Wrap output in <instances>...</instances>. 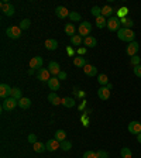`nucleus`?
Returning <instances> with one entry per match:
<instances>
[{"mask_svg": "<svg viewBox=\"0 0 141 158\" xmlns=\"http://www.w3.org/2000/svg\"><path fill=\"white\" fill-rule=\"evenodd\" d=\"M117 38L122 40V41H126V43H133L135 38V33L130 28H120L117 31Z\"/></svg>", "mask_w": 141, "mask_h": 158, "instance_id": "nucleus-1", "label": "nucleus"}, {"mask_svg": "<svg viewBox=\"0 0 141 158\" xmlns=\"http://www.w3.org/2000/svg\"><path fill=\"white\" fill-rule=\"evenodd\" d=\"M90 31H92V24L89 23V21H83V23L79 24L78 27V34L81 37H89V34H90Z\"/></svg>", "mask_w": 141, "mask_h": 158, "instance_id": "nucleus-2", "label": "nucleus"}, {"mask_svg": "<svg viewBox=\"0 0 141 158\" xmlns=\"http://www.w3.org/2000/svg\"><path fill=\"white\" fill-rule=\"evenodd\" d=\"M6 34H7V37L11 40H19L20 37H21V28L17 26H10L9 28L6 30Z\"/></svg>", "mask_w": 141, "mask_h": 158, "instance_id": "nucleus-3", "label": "nucleus"}, {"mask_svg": "<svg viewBox=\"0 0 141 158\" xmlns=\"http://www.w3.org/2000/svg\"><path fill=\"white\" fill-rule=\"evenodd\" d=\"M19 105V100H16L14 98H7L3 100V105H2V109L3 110H7V112H10V110H13V109H16V106Z\"/></svg>", "mask_w": 141, "mask_h": 158, "instance_id": "nucleus-4", "label": "nucleus"}, {"mask_svg": "<svg viewBox=\"0 0 141 158\" xmlns=\"http://www.w3.org/2000/svg\"><path fill=\"white\" fill-rule=\"evenodd\" d=\"M122 27V23H120V19L118 17H110L107 20V28L110 31H118Z\"/></svg>", "mask_w": 141, "mask_h": 158, "instance_id": "nucleus-5", "label": "nucleus"}, {"mask_svg": "<svg viewBox=\"0 0 141 158\" xmlns=\"http://www.w3.org/2000/svg\"><path fill=\"white\" fill-rule=\"evenodd\" d=\"M0 9H2V11L9 17H11L14 14V7H13V4L9 3V2H2V3H0Z\"/></svg>", "mask_w": 141, "mask_h": 158, "instance_id": "nucleus-6", "label": "nucleus"}, {"mask_svg": "<svg viewBox=\"0 0 141 158\" xmlns=\"http://www.w3.org/2000/svg\"><path fill=\"white\" fill-rule=\"evenodd\" d=\"M37 78H38L39 81H43V82H48L49 79H51V73H49L48 69L39 68L38 72H37Z\"/></svg>", "mask_w": 141, "mask_h": 158, "instance_id": "nucleus-7", "label": "nucleus"}, {"mask_svg": "<svg viewBox=\"0 0 141 158\" xmlns=\"http://www.w3.org/2000/svg\"><path fill=\"white\" fill-rule=\"evenodd\" d=\"M11 90H13V89L10 88L7 83H2V85H0V98L3 99V100L10 98V96H11Z\"/></svg>", "mask_w": 141, "mask_h": 158, "instance_id": "nucleus-8", "label": "nucleus"}, {"mask_svg": "<svg viewBox=\"0 0 141 158\" xmlns=\"http://www.w3.org/2000/svg\"><path fill=\"white\" fill-rule=\"evenodd\" d=\"M138 48H140L138 43H137V41H133V43H130V44L127 45V49H126V52H127L128 56H134V55H137Z\"/></svg>", "mask_w": 141, "mask_h": 158, "instance_id": "nucleus-9", "label": "nucleus"}, {"mask_svg": "<svg viewBox=\"0 0 141 158\" xmlns=\"http://www.w3.org/2000/svg\"><path fill=\"white\" fill-rule=\"evenodd\" d=\"M45 147H47V151L54 152V151H56L58 148H61V143H59L58 140H55V138H52V140H48V141H47Z\"/></svg>", "mask_w": 141, "mask_h": 158, "instance_id": "nucleus-10", "label": "nucleus"}, {"mask_svg": "<svg viewBox=\"0 0 141 158\" xmlns=\"http://www.w3.org/2000/svg\"><path fill=\"white\" fill-rule=\"evenodd\" d=\"M48 71H49V73H51L52 76H58L59 72H61V66H59L58 62L51 61V62L48 64Z\"/></svg>", "mask_w": 141, "mask_h": 158, "instance_id": "nucleus-11", "label": "nucleus"}, {"mask_svg": "<svg viewBox=\"0 0 141 158\" xmlns=\"http://www.w3.org/2000/svg\"><path fill=\"white\" fill-rule=\"evenodd\" d=\"M128 131L131 133V134H140L141 133V123L140 122H131L128 123Z\"/></svg>", "mask_w": 141, "mask_h": 158, "instance_id": "nucleus-12", "label": "nucleus"}, {"mask_svg": "<svg viewBox=\"0 0 141 158\" xmlns=\"http://www.w3.org/2000/svg\"><path fill=\"white\" fill-rule=\"evenodd\" d=\"M43 64H44V59L41 58V56H34V58H31V61H30V68L39 69V68H43Z\"/></svg>", "mask_w": 141, "mask_h": 158, "instance_id": "nucleus-13", "label": "nucleus"}, {"mask_svg": "<svg viewBox=\"0 0 141 158\" xmlns=\"http://www.w3.org/2000/svg\"><path fill=\"white\" fill-rule=\"evenodd\" d=\"M47 83H48V88L51 89V90H54V92H55V90H58L59 86H61V83H59V79L56 78V76H51V79H49Z\"/></svg>", "mask_w": 141, "mask_h": 158, "instance_id": "nucleus-14", "label": "nucleus"}, {"mask_svg": "<svg viewBox=\"0 0 141 158\" xmlns=\"http://www.w3.org/2000/svg\"><path fill=\"white\" fill-rule=\"evenodd\" d=\"M55 14L58 19H66V17H69V11L66 10V7L64 6H58L55 9Z\"/></svg>", "mask_w": 141, "mask_h": 158, "instance_id": "nucleus-15", "label": "nucleus"}, {"mask_svg": "<svg viewBox=\"0 0 141 158\" xmlns=\"http://www.w3.org/2000/svg\"><path fill=\"white\" fill-rule=\"evenodd\" d=\"M97 96H99V99H102V100H107V99H110V89H107L106 86L100 88L97 90Z\"/></svg>", "mask_w": 141, "mask_h": 158, "instance_id": "nucleus-16", "label": "nucleus"}, {"mask_svg": "<svg viewBox=\"0 0 141 158\" xmlns=\"http://www.w3.org/2000/svg\"><path fill=\"white\" fill-rule=\"evenodd\" d=\"M83 72L88 76H96L97 75V69H96V66L90 65V64H86V65L83 66Z\"/></svg>", "mask_w": 141, "mask_h": 158, "instance_id": "nucleus-17", "label": "nucleus"}, {"mask_svg": "<svg viewBox=\"0 0 141 158\" xmlns=\"http://www.w3.org/2000/svg\"><path fill=\"white\" fill-rule=\"evenodd\" d=\"M48 100H49L51 103H52L54 106H58V105H61V103H62V99L59 98V96L56 95L55 92L49 93V95H48Z\"/></svg>", "mask_w": 141, "mask_h": 158, "instance_id": "nucleus-18", "label": "nucleus"}, {"mask_svg": "<svg viewBox=\"0 0 141 158\" xmlns=\"http://www.w3.org/2000/svg\"><path fill=\"white\" fill-rule=\"evenodd\" d=\"M44 45H45L47 49H49V51H54V49L58 48V41H56V40H54V38H48L45 41V44H44Z\"/></svg>", "mask_w": 141, "mask_h": 158, "instance_id": "nucleus-19", "label": "nucleus"}, {"mask_svg": "<svg viewBox=\"0 0 141 158\" xmlns=\"http://www.w3.org/2000/svg\"><path fill=\"white\" fill-rule=\"evenodd\" d=\"M83 44H85L86 47H89V48H93V47L97 45V40H96L95 37L89 35V37H86V38L83 40Z\"/></svg>", "mask_w": 141, "mask_h": 158, "instance_id": "nucleus-20", "label": "nucleus"}, {"mask_svg": "<svg viewBox=\"0 0 141 158\" xmlns=\"http://www.w3.org/2000/svg\"><path fill=\"white\" fill-rule=\"evenodd\" d=\"M65 34L66 35H71V37H73L76 34V28L72 23H66L65 24Z\"/></svg>", "mask_w": 141, "mask_h": 158, "instance_id": "nucleus-21", "label": "nucleus"}, {"mask_svg": "<svg viewBox=\"0 0 141 158\" xmlns=\"http://www.w3.org/2000/svg\"><path fill=\"white\" fill-rule=\"evenodd\" d=\"M96 27H97V28H105V27H107V20H106V17H103V16L96 17Z\"/></svg>", "mask_w": 141, "mask_h": 158, "instance_id": "nucleus-22", "label": "nucleus"}, {"mask_svg": "<svg viewBox=\"0 0 141 158\" xmlns=\"http://www.w3.org/2000/svg\"><path fill=\"white\" fill-rule=\"evenodd\" d=\"M19 106H20V109H28L30 106H31V100H30L28 98H21L19 100Z\"/></svg>", "mask_w": 141, "mask_h": 158, "instance_id": "nucleus-23", "label": "nucleus"}, {"mask_svg": "<svg viewBox=\"0 0 141 158\" xmlns=\"http://www.w3.org/2000/svg\"><path fill=\"white\" fill-rule=\"evenodd\" d=\"M120 23H122L123 28H131L134 26V21L131 19H128V17H124V19H120Z\"/></svg>", "mask_w": 141, "mask_h": 158, "instance_id": "nucleus-24", "label": "nucleus"}, {"mask_svg": "<svg viewBox=\"0 0 141 158\" xmlns=\"http://www.w3.org/2000/svg\"><path fill=\"white\" fill-rule=\"evenodd\" d=\"M86 64L88 62H86V59L83 56H75V59H73V65L78 66V68H83Z\"/></svg>", "mask_w": 141, "mask_h": 158, "instance_id": "nucleus-25", "label": "nucleus"}, {"mask_svg": "<svg viewBox=\"0 0 141 158\" xmlns=\"http://www.w3.org/2000/svg\"><path fill=\"white\" fill-rule=\"evenodd\" d=\"M54 138H55V140H58L59 143H62V141H65L66 133L64 131V130H56V131H55V135H54Z\"/></svg>", "mask_w": 141, "mask_h": 158, "instance_id": "nucleus-26", "label": "nucleus"}, {"mask_svg": "<svg viewBox=\"0 0 141 158\" xmlns=\"http://www.w3.org/2000/svg\"><path fill=\"white\" fill-rule=\"evenodd\" d=\"M62 105L65 106V107H69V109H71V107H73V106L76 105V102L73 100L72 98H64V99H62Z\"/></svg>", "mask_w": 141, "mask_h": 158, "instance_id": "nucleus-27", "label": "nucleus"}, {"mask_svg": "<svg viewBox=\"0 0 141 158\" xmlns=\"http://www.w3.org/2000/svg\"><path fill=\"white\" fill-rule=\"evenodd\" d=\"M33 150L35 152H44L47 150V147H45V144H43V143H38L37 141L35 144H33Z\"/></svg>", "mask_w": 141, "mask_h": 158, "instance_id": "nucleus-28", "label": "nucleus"}, {"mask_svg": "<svg viewBox=\"0 0 141 158\" xmlns=\"http://www.w3.org/2000/svg\"><path fill=\"white\" fill-rule=\"evenodd\" d=\"M120 154H122V158H133V152L128 147H123Z\"/></svg>", "mask_w": 141, "mask_h": 158, "instance_id": "nucleus-29", "label": "nucleus"}, {"mask_svg": "<svg viewBox=\"0 0 141 158\" xmlns=\"http://www.w3.org/2000/svg\"><path fill=\"white\" fill-rule=\"evenodd\" d=\"M97 82L100 83V85H103V86H107V83H110L109 82L107 75H105V73H100V75L97 76Z\"/></svg>", "mask_w": 141, "mask_h": 158, "instance_id": "nucleus-30", "label": "nucleus"}, {"mask_svg": "<svg viewBox=\"0 0 141 158\" xmlns=\"http://www.w3.org/2000/svg\"><path fill=\"white\" fill-rule=\"evenodd\" d=\"M112 11H113V9L110 6H105V7H102V16L103 17H112Z\"/></svg>", "mask_w": 141, "mask_h": 158, "instance_id": "nucleus-31", "label": "nucleus"}, {"mask_svg": "<svg viewBox=\"0 0 141 158\" xmlns=\"http://www.w3.org/2000/svg\"><path fill=\"white\" fill-rule=\"evenodd\" d=\"M11 98H14L16 100H20V99H21V89L13 88V90H11Z\"/></svg>", "mask_w": 141, "mask_h": 158, "instance_id": "nucleus-32", "label": "nucleus"}, {"mask_svg": "<svg viewBox=\"0 0 141 158\" xmlns=\"http://www.w3.org/2000/svg\"><path fill=\"white\" fill-rule=\"evenodd\" d=\"M127 13H128L127 7H120V9L117 10V17L118 19H124V17L127 16Z\"/></svg>", "mask_w": 141, "mask_h": 158, "instance_id": "nucleus-33", "label": "nucleus"}, {"mask_svg": "<svg viewBox=\"0 0 141 158\" xmlns=\"http://www.w3.org/2000/svg\"><path fill=\"white\" fill-rule=\"evenodd\" d=\"M71 43H72V45H81V44H82V37L79 35V34L71 37Z\"/></svg>", "mask_w": 141, "mask_h": 158, "instance_id": "nucleus-34", "label": "nucleus"}, {"mask_svg": "<svg viewBox=\"0 0 141 158\" xmlns=\"http://www.w3.org/2000/svg\"><path fill=\"white\" fill-rule=\"evenodd\" d=\"M71 148H72V143L71 141H62L61 143V150H64V151H69V150H71Z\"/></svg>", "mask_w": 141, "mask_h": 158, "instance_id": "nucleus-35", "label": "nucleus"}, {"mask_svg": "<svg viewBox=\"0 0 141 158\" xmlns=\"http://www.w3.org/2000/svg\"><path fill=\"white\" fill-rule=\"evenodd\" d=\"M69 19L72 20V21H81V14L76 13V11H71L69 13Z\"/></svg>", "mask_w": 141, "mask_h": 158, "instance_id": "nucleus-36", "label": "nucleus"}, {"mask_svg": "<svg viewBox=\"0 0 141 158\" xmlns=\"http://www.w3.org/2000/svg\"><path fill=\"white\" fill-rule=\"evenodd\" d=\"M30 24H31V21H30L28 19H24L21 23H20V28L21 30H27L30 27Z\"/></svg>", "mask_w": 141, "mask_h": 158, "instance_id": "nucleus-37", "label": "nucleus"}, {"mask_svg": "<svg viewBox=\"0 0 141 158\" xmlns=\"http://www.w3.org/2000/svg\"><path fill=\"white\" fill-rule=\"evenodd\" d=\"M90 13H92L95 17H99V16H102V9H99L97 6H95V7H92Z\"/></svg>", "mask_w": 141, "mask_h": 158, "instance_id": "nucleus-38", "label": "nucleus"}, {"mask_svg": "<svg viewBox=\"0 0 141 158\" xmlns=\"http://www.w3.org/2000/svg\"><path fill=\"white\" fill-rule=\"evenodd\" d=\"M131 65H133V66L141 65V58H140V56H137V55L131 56Z\"/></svg>", "mask_w": 141, "mask_h": 158, "instance_id": "nucleus-39", "label": "nucleus"}, {"mask_svg": "<svg viewBox=\"0 0 141 158\" xmlns=\"http://www.w3.org/2000/svg\"><path fill=\"white\" fill-rule=\"evenodd\" d=\"M82 158H97V154L93 152V151H86Z\"/></svg>", "mask_w": 141, "mask_h": 158, "instance_id": "nucleus-40", "label": "nucleus"}, {"mask_svg": "<svg viewBox=\"0 0 141 158\" xmlns=\"http://www.w3.org/2000/svg\"><path fill=\"white\" fill-rule=\"evenodd\" d=\"M96 154H97V158H109V154L106 151H103V150H99Z\"/></svg>", "mask_w": 141, "mask_h": 158, "instance_id": "nucleus-41", "label": "nucleus"}, {"mask_svg": "<svg viewBox=\"0 0 141 158\" xmlns=\"http://www.w3.org/2000/svg\"><path fill=\"white\" fill-rule=\"evenodd\" d=\"M133 71H134V75L138 76V78H141V65H137L133 68Z\"/></svg>", "mask_w": 141, "mask_h": 158, "instance_id": "nucleus-42", "label": "nucleus"}, {"mask_svg": "<svg viewBox=\"0 0 141 158\" xmlns=\"http://www.w3.org/2000/svg\"><path fill=\"white\" fill-rule=\"evenodd\" d=\"M28 143H31V144H35V143H37V135L35 134H30L28 135Z\"/></svg>", "mask_w": 141, "mask_h": 158, "instance_id": "nucleus-43", "label": "nucleus"}, {"mask_svg": "<svg viewBox=\"0 0 141 158\" xmlns=\"http://www.w3.org/2000/svg\"><path fill=\"white\" fill-rule=\"evenodd\" d=\"M56 78H58L59 81H61V79H64V81H65V79H66V72H64V71H61V72H59V75L56 76Z\"/></svg>", "mask_w": 141, "mask_h": 158, "instance_id": "nucleus-44", "label": "nucleus"}, {"mask_svg": "<svg viewBox=\"0 0 141 158\" xmlns=\"http://www.w3.org/2000/svg\"><path fill=\"white\" fill-rule=\"evenodd\" d=\"M86 52V48H78V54L79 55H83Z\"/></svg>", "mask_w": 141, "mask_h": 158, "instance_id": "nucleus-45", "label": "nucleus"}, {"mask_svg": "<svg viewBox=\"0 0 141 158\" xmlns=\"http://www.w3.org/2000/svg\"><path fill=\"white\" fill-rule=\"evenodd\" d=\"M85 105H86V100H83V102H82V105L79 106V110H83V107H85Z\"/></svg>", "mask_w": 141, "mask_h": 158, "instance_id": "nucleus-46", "label": "nucleus"}, {"mask_svg": "<svg viewBox=\"0 0 141 158\" xmlns=\"http://www.w3.org/2000/svg\"><path fill=\"white\" fill-rule=\"evenodd\" d=\"M76 96H79V98H83V96H85V92H78V93H76Z\"/></svg>", "mask_w": 141, "mask_h": 158, "instance_id": "nucleus-47", "label": "nucleus"}, {"mask_svg": "<svg viewBox=\"0 0 141 158\" xmlns=\"http://www.w3.org/2000/svg\"><path fill=\"white\" fill-rule=\"evenodd\" d=\"M68 54H69V55H73V49L71 48V47L68 48Z\"/></svg>", "mask_w": 141, "mask_h": 158, "instance_id": "nucleus-48", "label": "nucleus"}, {"mask_svg": "<svg viewBox=\"0 0 141 158\" xmlns=\"http://www.w3.org/2000/svg\"><path fill=\"white\" fill-rule=\"evenodd\" d=\"M137 141L141 144V133H140V134H137Z\"/></svg>", "mask_w": 141, "mask_h": 158, "instance_id": "nucleus-49", "label": "nucleus"}, {"mask_svg": "<svg viewBox=\"0 0 141 158\" xmlns=\"http://www.w3.org/2000/svg\"><path fill=\"white\" fill-rule=\"evenodd\" d=\"M106 88H107V89H110V90H112V88H113V86H112V83H107V86H106Z\"/></svg>", "mask_w": 141, "mask_h": 158, "instance_id": "nucleus-50", "label": "nucleus"}]
</instances>
